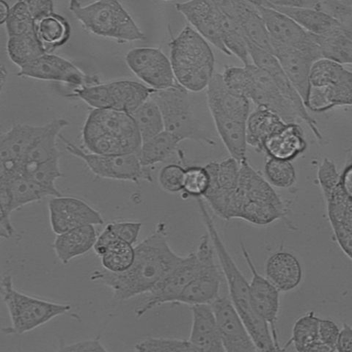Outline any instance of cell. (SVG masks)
<instances>
[{"instance_id": "obj_1", "label": "cell", "mask_w": 352, "mask_h": 352, "mask_svg": "<svg viewBox=\"0 0 352 352\" xmlns=\"http://www.w3.org/2000/svg\"><path fill=\"white\" fill-rule=\"evenodd\" d=\"M135 258L125 272L114 273L105 269L96 270L93 281L100 282L111 289L118 300H127L150 293L168 276L183 259L171 249L164 224L135 248Z\"/></svg>"}, {"instance_id": "obj_2", "label": "cell", "mask_w": 352, "mask_h": 352, "mask_svg": "<svg viewBox=\"0 0 352 352\" xmlns=\"http://www.w3.org/2000/svg\"><path fill=\"white\" fill-rule=\"evenodd\" d=\"M197 200L207 234L210 237L225 275L231 302L243 320L258 350L279 351L274 343L270 325L253 309L250 300V283L230 255L219 234L214 219L208 212L203 197H198Z\"/></svg>"}, {"instance_id": "obj_3", "label": "cell", "mask_w": 352, "mask_h": 352, "mask_svg": "<svg viewBox=\"0 0 352 352\" xmlns=\"http://www.w3.org/2000/svg\"><path fill=\"white\" fill-rule=\"evenodd\" d=\"M170 62L176 81L190 92L206 89L214 74V55L207 41L190 26L172 40Z\"/></svg>"}, {"instance_id": "obj_4", "label": "cell", "mask_w": 352, "mask_h": 352, "mask_svg": "<svg viewBox=\"0 0 352 352\" xmlns=\"http://www.w3.org/2000/svg\"><path fill=\"white\" fill-rule=\"evenodd\" d=\"M70 10L96 36L120 41L146 38L119 0H96L85 6L78 0H72Z\"/></svg>"}, {"instance_id": "obj_5", "label": "cell", "mask_w": 352, "mask_h": 352, "mask_svg": "<svg viewBox=\"0 0 352 352\" xmlns=\"http://www.w3.org/2000/svg\"><path fill=\"white\" fill-rule=\"evenodd\" d=\"M330 226L341 250L352 261V199L343 189L336 164L324 158L317 173Z\"/></svg>"}, {"instance_id": "obj_6", "label": "cell", "mask_w": 352, "mask_h": 352, "mask_svg": "<svg viewBox=\"0 0 352 352\" xmlns=\"http://www.w3.org/2000/svg\"><path fill=\"white\" fill-rule=\"evenodd\" d=\"M305 106L324 112L337 106H352V72L328 59L316 61L310 74Z\"/></svg>"}, {"instance_id": "obj_7", "label": "cell", "mask_w": 352, "mask_h": 352, "mask_svg": "<svg viewBox=\"0 0 352 352\" xmlns=\"http://www.w3.org/2000/svg\"><path fill=\"white\" fill-rule=\"evenodd\" d=\"M1 294L11 322L8 333L21 335L30 332L55 317L68 313L72 308L69 305L35 298L17 291L8 274L2 278Z\"/></svg>"}, {"instance_id": "obj_8", "label": "cell", "mask_w": 352, "mask_h": 352, "mask_svg": "<svg viewBox=\"0 0 352 352\" xmlns=\"http://www.w3.org/2000/svg\"><path fill=\"white\" fill-rule=\"evenodd\" d=\"M188 91L179 84L168 89L154 91L151 96L159 106L164 130L181 141L190 140L212 142L201 129L192 108Z\"/></svg>"}, {"instance_id": "obj_9", "label": "cell", "mask_w": 352, "mask_h": 352, "mask_svg": "<svg viewBox=\"0 0 352 352\" xmlns=\"http://www.w3.org/2000/svg\"><path fill=\"white\" fill-rule=\"evenodd\" d=\"M66 149L74 157L84 161L88 168L99 178L138 183L151 182V175L141 164L138 154H98L87 153L76 146L60 135Z\"/></svg>"}, {"instance_id": "obj_10", "label": "cell", "mask_w": 352, "mask_h": 352, "mask_svg": "<svg viewBox=\"0 0 352 352\" xmlns=\"http://www.w3.org/2000/svg\"><path fill=\"white\" fill-rule=\"evenodd\" d=\"M214 251L210 237L208 234H204L195 252L199 269L175 304L211 305L217 298L222 278L215 263Z\"/></svg>"}, {"instance_id": "obj_11", "label": "cell", "mask_w": 352, "mask_h": 352, "mask_svg": "<svg viewBox=\"0 0 352 352\" xmlns=\"http://www.w3.org/2000/svg\"><path fill=\"white\" fill-rule=\"evenodd\" d=\"M106 136L122 140L139 153L142 140L131 114L118 110L94 109L85 121L83 140Z\"/></svg>"}, {"instance_id": "obj_12", "label": "cell", "mask_w": 352, "mask_h": 352, "mask_svg": "<svg viewBox=\"0 0 352 352\" xmlns=\"http://www.w3.org/2000/svg\"><path fill=\"white\" fill-rule=\"evenodd\" d=\"M43 126L16 124L0 139V179L21 174L27 154L46 130Z\"/></svg>"}, {"instance_id": "obj_13", "label": "cell", "mask_w": 352, "mask_h": 352, "mask_svg": "<svg viewBox=\"0 0 352 352\" xmlns=\"http://www.w3.org/2000/svg\"><path fill=\"white\" fill-rule=\"evenodd\" d=\"M251 203L269 204L286 207L272 185L253 168L248 160L240 162V176L236 190L230 198L225 219H237L241 208Z\"/></svg>"}, {"instance_id": "obj_14", "label": "cell", "mask_w": 352, "mask_h": 352, "mask_svg": "<svg viewBox=\"0 0 352 352\" xmlns=\"http://www.w3.org/2000/svg\"><path fill=\"white\" fill-rule=\"evenodd\" d=\"M130 70L140 80L157 91L168 89L178 85L170 60L160 49L135 48L126 55Z\"/></svg>"}, {"instance_id": "obj_15", "label": "cell", "mask_w": 352, "mask_h": 352, "mask_svg": "<svg viewBox=\"0 0 352 352\" xmlns=\"http://www.w3.org/2000/svg\"><path fill=\"white\" fill-rule=\"evenodd\" d=\"M271 46L272 54L278 60L305 104L309 92L311 69L316 61L323 59L317 41L312 45L305 47L285 46L274 43H272Z\"/></svg>"}, {"instance_id": "obj_16", "label": "cell", "mask_w": 352, "mask_h": 352, "mask_svg": "<svg viewBox=\"0 0 352 352\" xmlns=\"http://www.w3.org/2000/svg\"><path fill=\"white\" fill-rule=\"evenodd\" d=\"M53 232L61 234L85 226H102L103 217L86 202L73 197H53L48 204Z\"/></svg>"}, {"instance_id": "obj_17", "label": "cell", "mask_w": 352, "mask_h": 352, "mask_svg": "<svg viewBox=\"0 0 352 352\" xmlns=\"http://www.w3.org/2000/svg\"><path fill=\"white\" fill-rule=\"evenodd\" d=\"M242 255L252 273L250 294L252 306L256 314L270 327L275 344L279 351L283 350L279 344L276 324L280 311V291L274 284L257 271L250 253L243 244H241Z\"/></svg>"}, {"instance_id": "obj_18", "label": "cell", "mask_w": 352, "mask_h": 352, "mask_svg": "<svg viewBox=\"0 0 352 352\" xmlns=\"http://www.w3.org/2000/svg\"><path fill=\"white\" fill-rule=\"evenodd\" d=\"M198 269L199 261L196 252L184 256L177 267L149 293L146 301L137 310V316L140 318L153 308L163 304H175L186 286L195 277Z\"/></svg>"}, {"instance_id": "obj_19", "label": "cell", "mask_w": 352, "mask_h": 352, "mask_svg": "<svg viewBox=\"0 0 352 352\" xmlns=\"http://www.w3.org/2000/svg\"><path fill=\"white\" fill-rule=\"evenodd\" d=\"M222 343L227 352H255L258 349L232 302L218 296L211 304Z\"/></svg>"}, {"instance_id": "obj_20", "label": "cell", "mask_w": 352, "mask_h": 352, "mask_svg": "<svg viewBox=\"0 0 352 352\" xmlns=\"http://www.w3.org/2000/svg\"><path fill=\"white\" fill-rule=\"evenodd\" d=\"M19 69L20 76L60 82L76 87L98 83L97 80L87 76L71 61L48 52Z\"/></svg>"}, {"instance_id": "obj_21", "label": "cell", "mask_w": 352, "mask_h": 352, "mask_svg": "<svg viewBox=\"0 0 352 352\" xmlns=\"http://www.w3.org/2000/svg\"><path fill=\"white\" fill-rule=\"evenodd\" d=\"M205 167L210 184L203 198L218 216L225 219L230 198L238 188L240 162L230 157L220 162L208 163Z\"/></svg>"}, {"instance_id": "obj_22", "label": "cell", "mask_w": 352, "mask_h": 352, "mask_svg": "<svg viewBox=\"0 0 352 352\" xmlns=\"http://www.w3.org/2000/svg\"><path fill=\"white\" fill-rule=\"evenodd\" d=\"M248 44L250 56L253 64L271 76L283 95L298 110L302 122L310 128L316 139L322 141L323 136L320 130L318 129L316 120L308 113L301 96L285 73L277 58L272 53L256 46L250 41H248Z\"/></svg>"}, {"instance_id": "obj_23", "label": "cell", "mask_w": 352, "mask_h": 352, "mask_svg": "<svg viewBox=\"0 0 352 352\" xmlns=\"http://www.w3.org/2000/svg\"><path fill=\"white\" fill-rule=\"evenodd\" d=\"M252 77L254 87L250 100L257 107H263L278 115L285 123H297L302 121L296 107L286 98L280 88L266 72L254 64L245 65Z\"/></svg>"}, {"instance_id": "obj_24", "label": "cell", "mask_w": 352, "mask_h": 352, "mask_svg": "<svg viewBox=\"0 0 352 352\" xmlns=\"http://www.w3.org/2000/svg\"><path fill=\"white\" fill-rule=\"evenodd\" d=\"M206 89L207 104L214 121L247 123L250 100L231 91L224 82L223 74L214 73Z\"/></svg>"}, {"instance_id": "obj_25", "label": "cell", "mask_w": 352, "mask_h": 352, "mask_svg": "<svg viewBox=\"0 0 352 352\" xmlns=\"http://www.w3.org/2000/svg\"><path fill=\"white\" fill-rule=\"evenodd\" d=\"M175 8L207 41L230 56L220 32V10L211 0H189L176 4Z\"/></svg>"}, {"instance_id": "obj_26", "label": "cell", "mask_w": 352, "mask_h": 352, "mask_svg": "<svg viewBox=\"0 0 352 352\" xmlns=\"http://www.w3.org/2000/svg\"><path fill=\"white\" fill-rule=\"evenodd\" d=\"M256 7L267 27L271 43L305 47L316 42L315 35L305 30L287 15L271 7Z\"/></svg>"}, {"instance_id": "obj_27", "label": "cell", "mask_w": 352, "mask_h": 352, "mask_svg": "<svg viewBox=\"0 0 352 352\" xmlns=\"http://www.w3.org/2000/svg\"><path fill=\"white\" fill-rule=\"evenodd\" d=\"M192 324L189 340L198 351L224 352L216 317L209 304L191 306Z\"/></svg>"}, {"instance_id": "obj_28", "label": "cell", "mask_w": 352, "mask_h": 352, "mask_svg": "<svg viewBox=\"0 0 352 352\" xmlns=\"http://www.w3.org/2000/svg\"><path fill=\"white\" fill-rule=\"evenodd\" d=\"M267 278L280 292H289L298 287L303 277L301 263L292 253L279 251L273 253L265 264Z\"/></svg>"}, {"instance_id": "obj_29", "label": "cell", "mask_w": 352, "mask_h": 352, "mask_svg": "<svg viewBox=\"0 0 352 352\" xmlns=\"http://www.w3.org/2000/svg\"><path fill=\"white\" fill-rule=\"evenodd\" d=\"M307 148L302 127L297 123L286 124L270 137L263 145L269 158L292 161Z\"/></svg>"}, {"instance_id": "obj_30", "label": "cell", "mask_w": 352, "mask_h": 352, "mask_svg": "<svg viewBox=\"0 0 352 352\" xmlns=\"http://www.w3.org/2000/svg\"><path fill=\"white\" fill-rule=\"evenodd\" d=\"M94 226H85L67 231L55 237L53 249L64 265L72 259L83 256L94 248L97 240Z\"/></svg>"}, {"instance_id": "obj_31", "label": "cell", "mask_w": 352, "mask_h": 352, "mask_svg": "<svg viewBox=\"0 0 352 352\" xmlns=\"http://www.w3.org/2000/svg\"><path fill=\"white\" fill-rule=\"evenodd\" d=\"M111 109L133 113L155 91L153 88L131 80L108 82Z\"/></svg>"}, {"instance_id": "obj_32", "label": "cell", "mask_w": 352, "mask_h": 352, "mask_svg": "<svg viewBox=\"0 0 352 352\" xmlns=\"http://www.w3.org/2000/svg\"><path fill=\"white\" fill-rule=\"evenodd\" d=\"M286 124L272 110L263 107H257L254 112L250 114L247 121L248 145L256 151L263 152L264 142Z\"/></svg>"}, {"instance_id": "obj_33", "label": "cell", "mask_w": 352, "mask_h": 352, "mask_svg": "<svg viewBox=\"0 0 352 352\" xmlns=\"http://www.w3.org/2000/svg\"><path fill=\"white\" fill-rule=\"evenodd\" d=\"M69 125L68 120L63 118L51 120L47 124L46 130L27 154L23 166L60 160V151L57 141L60 138L61 131Z\"/></svg>"}, {"instance_id": "obj_34", "label": "cell", "mask_w": 352, "mask_h": 352, "mask_svg": "<svg viewBox=\"0 0 352 352\" xmlns=\"http://www.w3.org/2000/svg\"><path fill=\"white\" fill-rule=\"evenodd\" d=\"M287 15L307 32L324 36L340 27L338 21L327 11L311 8L271 7Z\"/></svg>"}, {"instance_id": "obj_35", "label": "cell", "mask_w": 352, "mask_h": 352, "mask_svg": "<svg viewBox=\"0 0 352 352\" xmlns=\"http://www.w3.org/2000/svg\"><path fill=\"white\" fill-rule=\"evenodd\" d=\"M320 318L314 311L300 317L295 322L289 345L292 344L300 352H328L329 350L319 340L318 327Z\"/></svg>"}, {"instance_id": "obj_36", "label": "cell", "mask_w": 352, "mask_h": 352, "mask_svg": "<svg viewBox=\"0 0 352 352\" xmlns=\"http://www.w3.org/2000/svg\"><path fill=\"white\" fill-rule=\"evenodd\" d=\"M8 190L13 211L33 202L39 201L51 194L39 184L32 181L22 174H19L8 179L0 180Z\"/></svg>"}, {"instance_id": "obj_37", "label": "cell", "mask_w": 352, "mask_h": 352, "mask_svg": "<svg viewBox=\"0 0 352 352\" xmlns=\"http://www.w3.org/2000/svg\"><path fill=\"white\" fill-rule=\"evenodd\" d=\"M38 36L48 53L62 47L71 37V26L65 18L52 14L36 22Z\"/></svg>"}, {"instance_id": "obj_38", "label": "cell", "mask_w": 352, "mask_h": 352, "mask_svg": "<svg viewBox=\"0 0 352 352\" xmlns=\"http://www.w3.org/2000/svg\"><path fill=\"white\" fill-rule=\"evenodd\" d=\"M182 141L167 131L143 142L138 157L143 167L148 168L167 160Z\"/></svg>"}, {"instance_id": "obj_39", "label": "cell", "mask_w": 352, "mask_h": 352, "mask_svg": "<svg viewBox=\"0 0 352 352\" xmlns=\"http://www.w3.org/2000/svg\"><path fill=\"white\" fill-rule=\"evenodd\" d=\"M316 38L323 58L341 65H352V38L340 27Z\"/></svg>"}, {"instance_id": "obj_40", "label": "cell", "mask_w": 352, "mask_h": 352, "mask_svg": "<svg viewBox=\"0 0 352 352\" xmlns=\"http://www.w3.org/2000/svg\"><path fill=\"white\" fill-rule=\"evenodd\" d=\"M7 52L10 60L19 68L47 53L37 32L29 35L8 37Z\"/></svg>"}, {"instance_id": "obj_41", "label": "cell", "mask_w": 352, "mask_h": 352, "mask_svg": "<svg viewBox=\"0 0 352 352\" xmlns=\"http://www.w3.org/2000/svg\"><path fill=\"white\" fill-rule=\"evenodd\" d=\"M219 27L226 49L245 65L250 64L247 38L237 22L220 11Z\"/></svg>"}, {"instance_id": "obj_42", "label": "cell", "mask_w": 352, "mask_h": 352, "mask_svg": "<svg viewBox=\"0 0 352 352\" xmlns=\"http://www.w3.org/2000/svg\"><path fill=\"white\" fill-rule=\"evenodd\" d=\"M139 130L142 142L160 134L164 131L161 110L151 98L131 114Z\"/></svg>"}, {"instance_id": "obj_43", "label": "cell", "mask_w": 352, "mask_h": 352, "mask_svg": "<svg viewBox=\"0 0 352 352\" xmlns=\"http://www.w3.org/2000/svg\"><path fill=\"white\" fill-rule=\"evenodd\" d=\"M100 258L102 267L106 270L114 273L123 272L133 263L135 250L128 242L116 238L110 242Z\"/></svg>"}, {"instance_id": "obj_44", "label": "cell", "mask_w": 352, "mask_h": 352, "mask_svg": "<svg viewBox=\"0 0 352 352\" xmlns=\"http://www.w3.org/2000/svg\"><path fill=\"white\" fill-rule=\"evenodd\" d=\"M59 160H54L38 164L24 165L21 174L47 190L52 197L61 196L55 184L62 176Z\"/></svg>"}, {"instance_id": "obj_45", "label": "cell", "mask_w": 352, "mask_h": 352, "mask_svg": "<svg viewBox=\"0 0 352 352\" xmlns=\"http://www.w3.org/2000/svg\"><path fill=\"white\" fill-rule=\"evenodd\" d=\"M237 23L243 31L247 41L272 53L269 32L256 6L247 10Z\"/></svg>"}, {"instance_id": "obj_46", "label": "cell", "mask_w": 352, "mask_h": 352, "mask_svg": "<svg viewBox=\"0 0 352 352\" xmlns=\"http://www.w3.org/2000/svg\"><path fill=\"white\" fill-rule=\"evenodd\" d=\"M8 37L25 36L36 33V21L32 16L25 0H19L10 8L6 21Z\"/></svg>"}, {"instance_id": "obj_47", "label": "cell", "mask_w": 352, "mask_h": 352, "mask_svg": "<svg viewBox=\"0 0 352 352\" xmlns=\"http://www.w3.org/2000/svg\"><path fill=\"white\" fill-rule=\"evenodd\" d=\"M266 179L280 189H289L296 181V170L291 161L269 158L264 167Z\"/></svg>"}, {"instance_id": "obj_48", "label": "cell", "mask_w": 352, "mask_h": 352, "mask_svg": "<svg viewBox=\"0 0 352 352\" xmlns=\"http://www.w3.org/2000/svg\"><path fill=\"white\" fill-rule=\"evenodd\" d=\"M138 351L156 352H199L189 340L167 338H148L135 345Z\"/></svg>"}, {"instance_id": "obj_49", "label": "cell", "mask_w": 352, "mask_h": 352, "mask_svg": "<svg viewBox=\"0 0 352 352\" xmlns=\"http://www.w3.org/2000/svg\"><path fill=\"white\" fill-rule=\"evenodd\" d=\"M223 80L231 91L240 96L250 97L254 87L252 77L247 68L226 67L223 74Z\"/></svg>"}, {"instance_id": "obj_50", "label": "cell", "mask_w": 352, "mask_h": 352, "mask_svg": "<svg viewBox=\"0 0 352 352\" xmlns=\"http://www.w3.org/2000/svg\"><path fill=\"white\" fill-rule=\"evenodd\" d=\"M210 184V177L206 167L192 166L186 168L183 192L193 197H204Z\"/></svg>"}, {"instance_id": "obj_51", "label": "cell", "mask_w": 352, "mask_h": 352, "mask_svg": "<svg viewBox=\"0 0 352 352\" xmlns=\"http://www.w3.org/2000/svg\"><path fill=\"white\" fill-rule=\"evenodd\" d=\"M185 170L176 164H170L162 168L158 177L161 188L171 194L183 192Z\"/></svg>"}, {"instance_id": "obj_52", "label": "cell", "mask_w": 352, "mask_h": 352, "mask_svg": "<svg viewBox=\"0 0 352 352\" xmlns=\"http://www.w3.org/2000/svg\"><path fill=\"white\" fill-rule=\"evenodd\" d=\"M327 12L338 22L341 29L352 38V6L339 0H322Z\"/></svg>"}, {"instance_id": "obj_53", "label": "cell", "mask_w": 352, "mask_h": 352, "mask_svg": "<svg viewBox=\"0 0 352 352\" xmlns=\"http://www.w3.org/2000/svg\"><path fill=\"white\" fill-rule=\"evenodd\" d=\"M340 329L338 324L328 318H320L318 327L319 340L329 351H336Z\"/></svg>"}, {"instance_id": "obj_54", "label": "cell", "mask_w": 352, "mask_h": 352, "mask_svg": "<svg viewBox=\"0 0 352 352\" xmlns=\"http://www.w3.org/2000/svg\"><path fill=\"white\" fill-rule=\"evenodd\" d=\"M217 8L236 22L246 11L254 6L248 0H211Z\"/></svg>"}, {"instance_id": "obj_55", "label": "cell", "mask_w": 352, "mask_h": 352, "mask_svg": "<svg viewBox=\"0 0 352 352\" xmlns=\"http://www.w3.org/2000/svg\"><path fill=\"white\" fill-rule=\"evenodd\" d=\"M107 226L118 238L131 245L136 243L142 228V223L137 222H115Z\"/></svg>"}, {"instance_id": "obj_56", "label": "cell", "mask_w": 352, "mask_h": 352, "mask_svg": "<svg viewBox=\"0 0 352 352\" xmlns=\"http://www.w3.org/2000/svg\"><path fill=\"white\" fill-rule=\"evenodd\" d=\"M267 7H280L289 8H311L322 10L321 0H266Z\"/></svg>"}, {"instance_id": "obj_57", "label": "cell", "mask_w": 352, "mask_h": 352, "mask_svg": "<svg viewBox=\"0 0 352 352\" xmlns=\"http://www.w3.org/2000/svg\"><path fill=\"white\" fill-rule=\"evenodd\" d=\"M25 2L36 22L54 13L52 0H25Z\"/></svg>"}, {"instance_id": "obj_58", "label": "cell", "mask_w": 352, "mask_h": 352, "mask_svg": "<svg viewBox=\"0 0 352 352\" xmlns=\"http://www.w3.org/2000/svg\"><path fill=\"white\" fill-rule=\"evenodd\" d=\"M59 351L67 352L108 351L107 348L102 344L101 341L99 340L98 339H90L78 341V342L62 346V348L60 349Z\"/></svg>"}, {"instance_id": "obj_59", "label": "cell", "mask_w": 352, "mask_h": 352, "mask_svg": "<svg viewBox=\"0 0 352 352\" xmlns=\"http://www.w3.org/2000/svg\"><path fill=\"white\" fill-rule=\"evenodd\" d=\"M336 351L352 352V327L347 323L340 329Z\"/></svg>"}, {"instance_id": "obj_60", "label": "cell", "mask_w": 352, "mask_h": 352, "mask_svg": "<svg viewBox=\"0 0 352 352\" xmlns=\"http://www.w3.org/2000/svg\"><path fill=\"white\" fill-rule=\"evenodd\" d=\"M340 182L345 192L352 199V162L340 174Z\"/></svg>"}, {"instance_id": "obj_61", "label": "cell", "mask_w": 352, "mask_h": 352, "mask_svg": "<svg viewBox=\"0 0 352 352\" xmlns=\"http://www.w3.org/2000/svg\"><path fill=\"white\" fill-rule=\"evenodd\" d=\"M10 10V8L8 4L4 0H1L0 1V24L3 25L6 23Z\"/></svg>"}, {"instance_id": "obj_62", "label": "cell", "mask_w": 352, "mask_h": 352, "mask_svg": "<svg viewBox=\"0 0 352 352\" xmlns=\"http://www.w3.org/2000/svg\"><path fill=\"white\" fill-rule=\"evenodd\" d=\"M339 1L344 2V1H345V0H339Z\"/></svg>"}]
</instances>
